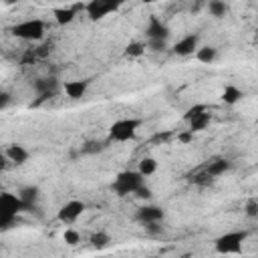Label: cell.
I'll return each mask as SVG.
<instances>
[{
	"mask_svg": "<svg viewBox=\"0 0 258 258\" xmlns=\"http://www.w3.org/2000/svg\"><path fill=\"white\" fill-rule=\"evenodd\" d=\"M141 119H135V117H129V119H119L115 121L111 127H109V139L111 141H117V143H123V141H133L137 137V131L141 127Z\"/></svg>",
	"mask_w": 258,
	"mask_h": 258,
	"instance_id": "1",
	"label": "cell"
},
{
	"mask_svg": "<svg viewBox=\"0 0 258 258\" xmlns=\"http://www.w3.org/2000/svg\"><path fill=\"white\" fill-rule=\"evenodd\" d=\"M143 183H145V177L139 171H121V173H117V177L111 183V187H113V191L117 196L123 198V196L135 194Z\"/></svg>",
	"mask_w": 258,
	"mask_h": 258,
	"instance_id": "2",
	"label": "cell"
},
{
	"mask_svg": "<svg viewBox=\"0 0 258 258\" xmlns=\"http://www.w3.org/2000/svg\"><path fill=\"white\" fill-rule=\"evenodd\" d=\"M244 240H246V232H226L222 236L216 238L214 242V250L218 254H240L242 252V246H244Z\"/></svg>",
	"mask_w": 258,
	"mask_h": 258,
	"instance_id": "3",
	"label": "cell"
},
{
	"mask_svg": "<svg viewBox=\"0 0 258 258\" xmlns=\"http://www.w3.org/2000/svg\"><path fill=\"white\" fill-rule=\"evenodd\" d=\"M12 34L22 40H40L44 36V22L38 18H30L12 26Z\"/></svg>",
	"mask_w": 258,
	"mask_h": 258,
	"instance_id": "4",
	"label": "cell"
},
{
	"mask_svg": "<svg viewBox=\"0 0 258 258\" xmlns=\"http://www.w3.org/2000/svg\"><path fill=\"white\" fill-rule=\"evenodd\" d=\"M22 212H32L22 200L20 196L16 194H10V191H4L0 194V216H6V218H18V214Z\"/></svg>",
	"mask_w": 258,
	"mask_h": 258,
	"instance_id": "5",
	"label": "cell"
},
{
	"mask_svg": "<svg viewBox=\"0 0 258 258\" xmlns=\"http://www.w3.org/2000/svg\"><path fill=\"white\" fill-rule=\"evenodd\" d=\"M117 8H119V4H117V2H111V0H91V2L85 6L87 16H89L91 20H101V18H105L107 14L115 12Z\"/></svg>",
	"mask_w": 258,
	"mask_h": 258,
	"instance_id": "6",
	"label": "cell"
},
{
	"mask_svg": "<svg viewBox=\"0 0 258 258\" xmlns=\"http://www.w3.org/2000/svg\"><path fill=\"white\" fill-rule=\"evenodd\" d=\"M83 212H85V204H83L81 200H71V202H67V204L58 210L56 218H58L62 224H73L77 218H81Z\"/></svg>",
	"mask_w": 258,
	"mask_h": 258,
	"instance_id": "7",
	"label": "cell"
},
{
	"mask_svg": "<svg viewBox=\"0 0 258 258\" xmlns=\"http://www.w3.org/2000/svg\"><path fill=\"white\" fill-rule=\"evenodd\" d=\"M145 34L149 40H167L169 36V28L157 18V16H149V22H147V28H145Z\"/></svg>",
	"mask_w": 258,
	"mask_h": 258,
	"instance_id": "8",
	"label": "cell"
},
{
	"mask_svg": "<svg viewBox=\"0 0 258 258\" xmlns=\"http://www.w3.org/2000/svg\"><path fill=\"white\" fill-rule=\"evenodd\" d=\"M198 40H200L198 34H187V36H183L181 40H177L173 44V52L179 54V56L194 54V52H198Z\"/></svg>",
	"mask_w": 258,
	"mask_h": 258,
	"instance_id": "9",
	"label": "cell"
},
{
	"mask_svg": "<svg viewBox=\"0 0 258 258\" xmlns=\"http://www.w3.org/2000/svg\"><path fill=\"white\" fill-rule=\"evenodd\" d=\"M137 220L141 224H151V222H161L163 220V210L157 206H143L137 210Z\"/></svg>",
	"mask_w": 258,
	"mask_h": 258,
	"instance_id": "10",
	"label": "cell"
},
{
	"mask_svg": "<svg viewBox=\"0 0 258 258\" xmlns=\"http://www.w3.org/2000/svg\"><path fill=\"white\" fill-rule=\"evenodd\" d=\"M32 87L40 99H50L56 93V79H52V77L50 79H36Z\"/></svg>",
	"mask_w": 258,
	"mask_h": 258,
	"instance_id": "11",
	"label": "cell"
},
{
	"mask_svg": "<svg viewBox=\"0 0 258 258\" xmlns=\"http://www.w3.org/2000/svg\"><path fill=\"white\" fill-rule=\"evenodd\" d=\"M87 89H89V81H69V83H64V93H67V97H71V99H83L85 97V93H87Z\"/></svg>",
	"mask_w": 258,
	"mask_h": 258,
	"instance_id": "12",
	"label": "cell"
},
{
	"mask_svg": "<svg viewBox=\"0 0 258 258\" xmlns=\"http://www.w3.org/2000/svg\"><path fill=\"white\" fill-rule=\"evenodd\" d=\"M18 196H20V200H22L30 210H36V202H38V198H40V191H38L36 185H24V187H20V189H18Z\"/></svg>",
	"mask_w": 258,
	"mask_h": 258,
	"instance_id": "13",
	"label": "cell"
},
{
	"mask_svg": "<svg viewBox=\"0 0 258 258\" xmlns=\"http://www.w3.org/2000/svg\"><path fill=\"white\" fill-rule=\"evenodd\" d=\"M6 157H8L14 165H22V163L28 161V151H26L22 145L14 143V145H8V149H6Z\"/></svg>",
	"mask_w": 258,
	"mask_h": 258,
	"instance_id": "14",
	"label": "cell"
},
{
	"mask_svg": "<svg viewBox=\"0 0 258 258\" xmlns=\"http://www.w3.org/2000/svg\"><path fill=\"white\" fill-rule=\"evenodd\" d=\"M79 8V6H77ZM77 8L73 6H67V8H54V20H56V24H60V26H64V24H71L73 20H75V16H77Z\"/></svg>",
	"mask_w": 258,
	"mask_h": 258,
	"instance_id": "15",
	"label": "cell"
},
{
	"mask_svg": "<svg viewBox=\"0 0 258 258\" xmlns=\"http://www.w3.org/2000/svg\"><path fill=\"white\" fill-rule=\"evenodd\" d=\"M244 97V93L238 89V87H234V85H228L224 91H222V103H226V105H236L240 99Z\"/></svg>",
	"mask_w": 258,
	"mask_h": 258,
	"instance_id": "16",
	"label": "cell"
},
{
	"mask_svg": "<svg viewBox=\"0 0 258 258\" xmlns=\"http://www.w3.org/2000/svg\"><path fill=\"white\" fill-rule=\"evenodd\" d=\"M230 169V161H226V159H214L210 165H208V175L210 177H218V175H222V173H226Z\"/></svg>",
	"mask_w": 258,
	"mask_h": 258,
	"instance_id": "17",
	"label": "cell"
},
{
	"mask_svg": "<svg viewBox=\"0 0 258 258\" xmlns=\"http://www.w3.org/2000/svg\"><path fill=\"white\" fill-rule=\"evenodd\" d=\"M216 56H218V50H216L214 46H202V48H198V52H196V58H198L200 62H204V64L214 62Z\"/></svg>",
	"mask_w": 258,
	"mask_h": 258,
	"instance_id": "18",
	"label": "cell"
},
{
	"mask_svg": "<svg viewBox=\"0 0 258 258\" xmlns=\"http://www.w3.org/2000/svg\"><path fill=\"white\" fill-rule=\"evenodd\" d=\"M137 171H139L143 177L153 175V173L157 171V161H155L153 157H143V159L139 161V165H137Z\"/></svg>",
	"mask_w": 258,
	"mask_h": 258,
	"instance_id": "19",
	"label": "cell"
},
{
	"mask_svg": "<svg viewBox=\"0 0 258 258\" xmlns=\"http://www.w3.org/2000/svg\"><path fill=\"white\" fill-rule=\"evenodd\" d=\"M210 121H212V115H210V113H204V115L196 117L194 121H189V131H191V133H196V131H204V129L210 125Z\"/></svg>",
	"mask_w": 258,
	"mask_h": 258,
	"instance_id": "20",
	"label": "cell"
},
{
	"mask_svg": "<svg viewBox=\"0 0 258 258\" xmlns=\"http://www.w3.org/2000/svg\"><path fill=\"white\" fill-rule=\"evenodd\" d=\"M109 242H111V236H109L107 232H95V234L91 236V246H93V248H97V250L107 248V246H109Z\"/></svg>",
	"mask_w": 258,
	"mask_h": 258,
	"instance_id": "21",
	"label": "cell"
},
{
	"mask_svg": "<svg viewBox=\"0 0 258 258\" xmlns=\"http://www.w3.org/2000/svg\"><path fill=\"white\" fill-rule=\"evenodd\" d=\"M204 113H208V107L204 105V103H196L194 107H189L185 113H183V121H194L196 117H200V115H204Z\"/></svg>",
	"mask_w": 258,
	"mask_h": 258,
	"instance_id": "22",
	"label": "cell"
},
{
	"mask_svg": "<svg viewBox=\"0 0 258 258\" xmlns=\"http://www.w3.org/2000/svg\"><path fill=\"white\" fill-rule=\"evenodd\" d=\"M208 10H210V14H212V16H216V18H222V16H226V12H228V6H226L224 2H220V0H212V2L208 4Z\"/></svg>",
	"mask_w": 258,
	"mask_h": 258,
	"instance_id": "23",
	"label": "cell"
},
{
	"mask_svg": "<svg viewBox=\"0 0 258 258\" xmlns=\"http://www.w3.org/2000/svg\"><path fill=\"white\" fill-rule=\"evenodd\" d=\"M62 240H64V244H69V246H77V244L81 242V234H79L77 230H73V228H67L64 234H62Z\"/></svg>",
	"mask_w": 258,
	"mask_h": 258,
	"instance_id": "24",
	"label": "cell"
},
{
	"mask_svg": "<svg viewBox=\"0 0 258 258\" xmlns=\"http://www.w3.org/2000/svg\"><path fill=\"white\" fill-rule=\"evenodd\" d=\"M143 52H145V44L143 42H129L127 48H125L127 56H141Z\"/></svg>",
	"mask_w": 258,
	"mask_h": 258,
	"instance_id": "25",
	"label": "cell"
},
{
	"mask_svg": "<svg viewBox=\"0 0 258 258\" xmlns=\"http://www.w3.org/2000/svg\"><path fill=\"white\" fill-rule=\"evenodd\" d=\"M101 149H103V143H99V141H87L83 145V153H99Z\"/></svg>",
	"mask_w": 258,
	"mask_h": 258,
	"instance_id": "26",
	"label": "cell"
},
{
	"mask_svg": "<svg viewBox=\"0 0 258 258\" xmlns=\"http://www.w3.org/2000/svg\"><path fill=\"white\" fill-rule=\"evenodd\" d=\"M246 216H250V218L258 216V200H248L246 202Z\"/></svg>",
	"mask_w": 258,
	"mask_h": 258,
	"instance_id": "27",
	"label": "cell"
},
{
	"mask_svg": "<svg viewBox=\"0 0 258 258\" xmlns=\"http://www.w3.org/2000/svg\"><path fill=\"white\" fill-rule=\"evenodd\" d=\"M147 48H151V50L159 52V50H163V48H165V40H149V42H147Z\"/></svg>",
	"mask_w": 258,
	"mask_h": 258,
	"instance_id": "28",
	"label": "cell"
},
{
	"mask_svg": "<svg viewBox=\"0 0 258 258\" xmlns=\"http://www.w3.org/2000/svg\"><path fill=\"white\" fill-rule=\"evenodd\" d=\"M135 196H137V198H145V200H149V198H151V189H149V187L143 183V185H141V187L135 191Z\"/></svg>",
	"mask_w": 258,
	"mask_h": 258,
	"instance_id": "29",
	"label": "cell"
},
{
	"mask_svg": "<svg viewBox=\"0 0 258 258\" xmlns=\"http://www.w3.org/2000/svg\"><path fill=\"white\" fill-rule=\"evenodd\" d=\"M177 139H179L181 143H189V141L194 139V133H191V131L187 129V131H183V133H179V135H177Z\"/></svg>",
	"mask_w": 258,
	"mask_h": 258,
	"instance_id": "30",
	"label": "cell"
},
{
	"mask_svg": "<svg viewBox=\"0 0 258 258\" xmlns=\"http://www.w3.org/2000/svg\"><path fill=\"white\" fill-rule=\"evenodd\" d=\"M10 103V95L8 93H0V109H6Z\"/></svg>",
	"mask_w": 258,
	"mask_h": 258,
	"instance_id": "31",
	"label": "cell"
},
{
	"mask_svg": "<svg viewBox=\"0 0 258 258\" xmlns=\"http://www.w3.org/2000/svg\"><path fill=\"white\" fill-rule=\"evenodd\" d=\"M256 200H258V198H256Z\"/></svg>",
	"mask_w": 258,
	"mask_h": 258,
	"instance_id": "32",
	"label": "cell"
}]
</instances>
